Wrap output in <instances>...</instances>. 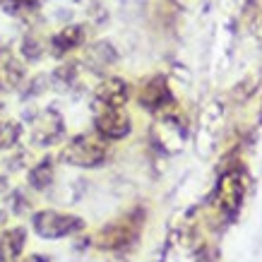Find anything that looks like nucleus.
<instances>
[{"label": "nucleus", "instance_id": "obj_1", "mask_svg": "<svg viewBox=\"0 0 262 262\" xmlns=\"http://www.w3.org/2000/svg\"><path fill=\"white\" fill-rule=\"evenodd\" d=\"M108 159V147L103 142V137L94 135H77L60 151V161L70 164V166L80 168H96Z\"/></svg>", "mask_w": 262, "mask_h": 262}, {"label": "nucleus", "instance_id": "obj_2", "mask_svg": "<svg viewBox=\"0 0 262 262\" xmlns=\"http://www.w3.org/2000/svg\"><path fill=\"white\" fill-rule=\"evenodd\" d=\"M82 226H84V222L80 216L63 214V212H56V209H43V212H36L32 216V229L36 231V236L48 241L72 236V233L82 231Z\"/></svg>", "mask_w": 262, "mask_h": 262}, {"label": "nucleus", "instance_id": "obj_3", "mask_svg": "<svg viewBox=\"0 0 262 262\" xmlns=\"http://www.w3.org/2000/svg\"><path fill=\"white\" fill-rule=\"evenodd\" d=\"M135 219L137 216H127V219H120V222L101 229V233L96 236V246L103 250H120V248L130 246L140 233V222Z\"/></svg>", "mask_w": 262, "mask_h": 262}, {"label": "nucleus", "instance_id": "obj_4", "mask_svg": "<svg viewBox=\"0 0 262 262\" xmlns=\"http://www.w3.org/2000/svg\"><path fill=\"white\" fill-rule=\"evenodd\" d=\"M96 135L103 140H123L133 130V120L123 108H101L94 118Z\"/></svg>", "mask_w": 262, "mask_h": 262}, {"label": "nucleus", "instance_id": "obj_5", "mask_svg": "<svg viewBox=\"0 0 262 262\" xmlns=\"http://www.w3.org/2000/svg\"><path fill=\"white\" fill-rule=\"evenodd\" d=\"M65 135V125H63V118L60 113H56L53 108H48L34 120L32 125V137L34 142L39 147H51V144H58L63 140Z\"/></svg>", "mask_w": 262, "mask_h": 262}, {"label": "nucleus", "instance_id": "obj_6", "mask_svg": "<svg viewBox=\"0 0 262 262\" xmlns=\"http://www.w3.org/2000/svg\"><path fill=\"white\" fill-rule=\"evenodd\" d=\"M94 99L101 108H123L130 99V84L120 77H106L96 87Z\"/></svg>", "mask_w": 262, "mask_h": 262}, {"label": "nucleus", "instance_id": "obj_7", "mask_svg": "<svg viewBox=\"0 0 262 262\" xmlns=\"http://www.w3.org/2000/svg\"><path fill=\"white\" fill-rule=\"evenodd\" d=\"M84 39H87L84 27H82V24H70V27L60 29V32L51 39V53H53L56 58L68 56L70 51L80 48L82 43H84Z\"/></svg>", "mask_w": 262, "mask_h": 262}, {"label": "nucleus", "instance_id": "obj_8", "mask_svg": "<svg viewBox=\"0 0 262 262\" xmlns=\"http://www.w3.org/2000/svg\"><path fill=\"white\" fill-rule=\"evenodd\" d=\"M140 103L149 111H159L166 103H171V92L164 77H151L142 89H140Z\"/></svg>", "mask_w": 262, "mask_h": 262}, {"label": "nucleus", "instance_id": "obj_9", "mask_svg": "<svg viewBox=\"0 0 262 262\" xmlns=\"http://www.w3.org/2000/svg\"><path fill=\"white\" fill-rule=\"evenodd\" d=\"M27 246V231L22 226H12V229L0 233V262H15L22 255Z\"/></svg>", "mask_w": 262, "mask_h": 262}, {"label": "nucleus", "instance_id": "obj_10", "mask_svg": "<svg viewBox=\"0 0 262 262\" xmlns=\"http://www.w3.org/2000/svg\"><path fill=\"white\" fill-rule=\"evenodd\" d=\"M219 198H222L219 205H222L226 212H236V207H238L241 200H243V178H241L238 173L224 176L222 185H219Z\"/></svg>", "mask_w": 262, "mask_h": 262}, {"label": "nucleus", "instance_id": "obj_11", "mask_svg": "<svg viewBox=\"0 0 262 262\" xmlns=\"http://www.w3.org/2000/svg\"><path fill=\"white\" fill-rule=\"evenodd\" d=\"M116 60H118V53H116V48H113L108 41H96V43H92V46L87 48V53H84V63L96 72L111 68Z\"/></svg>", "mask_w": 262, "mask_h": 262}, {"label": "nucleus", "instance_id": "obj_12", "mask_svg": "<svg viewBox=\"0 0 262 262\" xmlns=\"http://www.w3.org/2000/svg\"><path fill=\"white\" fill-rule=\"evenodd\" d=\"M24 82V65L5 58L0 63V92H15L19 84Z\"/></svg>", "mask_w": 262, "mask_h": 262}, {"label": "nucleus", "instance_id": "obj_13", "mask_svg": "<svg viewBox=\"0 0 262 262\" xmlns=\"http://www.w3.org/2000/svg\"><path fill=\"white\" fill-rule=\"evenodd\" d=\"M53 161L51 159H41L36 166L29 171V185L34 190H46L48 185L53 183Z\"/></svg>", "mask_w": 262, "mask_h": 262}, {"label": "nucleus", "instance_id": "obj_14", "mask_svg": "<svg viewBox=\"0 0 262 262\" xmlns=\"http://www.w3.org/2000/svg\"><path fill=\"white\" fill-rule=\"evenodd\" d=\"M3 8H5L8 15L29 22V19H34L36 12H39V3H36V0H5Z\"/></svg>", "mask_w": 262, "mask_h": 262}, {"label": "nucleus", "instance_id": "obj_15", "mask_svg": "<svg viewBox=\"0 0 262 262\" xmlns=\"http://www.w3.org/2000/svg\"><path fill=\"white\" fill-rule=\"evenodd\" d=\"M19 135H22V125L17 120H0V151L12 149L19 142Z\"/></svg>", "mask_w": 262, "mask_h": 262}, {"label": "nucleus", "instance_id": "obj_16", "mask_svg": "<svg viewBox=\"0 0 262 262\" xmlns=\"http://www.w3.org/2000/svg\"><path fill=\"white\" fill-rule=\"evenodd\" d=\"M51 80H53V84H56L58 89H70L72 84L77 82V65L75 63H63L60 68L53 70Z\"/></svg>", "mask_w": 262, "mask_h": 262}, {"label": "nucleus", "instance_id": "obj_17", "mask_svg": "<svg viewBox=\"0 0 262 262\" xmlns=\"http://www.w3.org/2000/svg\"><path fill=\"white\" fill-rule=\"evenodd\" d=\"M19 51H22V56L29 60V63H36L43 53H46V43L39 39V36H34V34H29V36H24L22 39V46H19Z\"/></svg>", "mask_w": 262, "mask_h": 262}, {"label": "nucleus", "instance_id": "obj_18", "mask_svg": "<svg viewBox=\"0 0 262 262\" xmlns=\"http://www.w3.org/2000/svg\"><path fill=\"white\" fill-rule=\"evenodd\" d=\"M27 209H29L27 198H24L22 192H12V212H15V214H24Z\"/></svg>", "mask_w": 262, "mask_h": 262}, {"label": "nucleus", "instance_id": "obj_19", "mask_svg": "<svg viewBox=\"0 0 262 262\" xmlns=\"http://www.w3.org/2000/svg\"><path fill=\"white\" fill-rule=\"evenodd\" d=\"M48 84V77H43V75H39V77H34L32 84H29V89H27V96H34L39 94V92H43Z\"/></svg>", "mask_w": 262, "mask_h": 262}, {"label": "nucleus", "instance_id": "obj_20", "mask_svg": "<svg viewBox=\"0 0 262 262\" xmlns=\"http://www.w3.org/2000/svg\"><path fill=\"white\" fill-rule=\"evenodd\" d=\"M24 262H48V260L43 257V255H32V257H27Z\"/></svg>", "mask_w": 262, "mask_h": 262}, {"label": "nucleus", "instance_id": "obj_21", "mask_svg": "<svg viewBox=\"0 0 262 262\" xmlns=\"http://www.w3.org/2000/svg\"><path fill=\"white\" fill-rule=\"evenodd\" d=\"M5 53H8V48H5V43H3V39H0V58L5 56Z\"/></svg>", "mask_w": 262, "mask_h": 262}, {"label": "nucleus", "instance_id": "obj_22", "mask_svg": "<svg viewBox=\"0 0 262 262\" xmlns=\"http://www.w3.org/2000/svg\"><path fill=\"white\" fill-rule=\"evenodd\" d=\"M5 188H8V183H5V178H3V176H0V192L5 190Z\"/></svg>", "mask_w": 262, "mask_h": 262}, {"label": "nucleus", "instance_id": "obj_23", "mask_svg": "<svg viewBox=\"0 0 262 262\" xmlns=\"http://www.w3.org/2000/svg\"><path fill=\"white\" fill-rule=\"evenodd\" d=\"M0 111H3V103H0Z\"/></svg>", "mask_w": 262, "mask_h": 262}, {"label": "nucleus", "instance_id": "obj_24", "mask_svg": "<svg viewBox=\"0 0 262 262\" xmlns=\"http://www.w3.org/2000/svg\"><path fill=\"white\" fill-rule=\"evenodd\" d=\"M3 3H5V0H0V5H3Z\"/></svg>", "mask_w": 262, "mask_h": 262}]
</instances>
